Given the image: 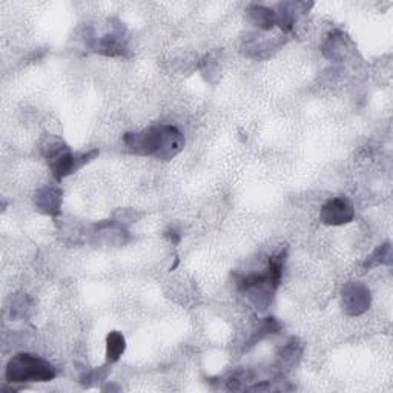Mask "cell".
<instances>
[{
	"label": "cell",
	"mask_w": 393,
	"mask_h": 393,
	"mask_svg": "<svg viewBox=\"0 0 393 393\" xmlns=\"http://www.w3.org/2000/svg\"><path fill=\"white\" fill-rule=\"evenodd\" d=\"M57 372L50 361L31 353H17L8 361L5 379L9 384L26 382H48L54 379Z\"/></svg>",
	"instance_id": "3957f363"
},
{
	"label": "cell",
	"mask_w": 393,
	"mask_h": 393,
	"mask_svg": "<svg viewBox=\"0 0 393 393\" xmlns=\"http://www.w3.org/2000/svg\"><path fill=\"white\" fill-rule=\"evenodd\" d=\"M286 260L287 247L280 249V251L269 258V266H267V269L264 272L249 274L238 278V289L246 294L247 300L260 312L267 311V308H269L274 301L275 292L281 281Z\"/></svg>",
	"instance_id": "7a4b0ae2"
},
{
	"label": "cell",
	"mask_w": 393,
	"mask_h": 393,
	"mask_svg": "<svg viewBox=\"0 0 393 393\" xmlns=\"http://www.w3.org/2000/svg\"><path fill=\"white\" fill-rule=\"evenodd\" d=\"M108 367L103 366V367H97L94 370H90V372H85L83 375L80 377V384L90 387V386H94L97 384V382L100 381H104L108 377Z\"/></svg>",
	"instance_id": "e0dca14e"
},
{
	"label": "cell",
	"mask_w": 393,
	"mask_h": 393,
	"mask_svg": "<svg viewBox=\"0 0 393 393\" xmlns=\"http://www.w3.org/2000/svg\"><path fill=\"white\" fill-rule=\"evenodd\" d=\"M313 4L306 2H283L275 9V25L281 28L283 33H291L298 18L309 11Z\"/></svg>",
	"instance_id": "52a82bcc"
},
{
	"label": "cell",
	"mask_w": 393,
	"mask_h": 393,
	"mask_svg": "<svg viewBox=\"0 0 393 393\" xmlns=\"http://www.w3.org/2000/svg\"><path fill=\"white\" fill-rule=\"evenodd\" d=\"M247 16L251 23L255 25L258 30L271 31L275 25V13L271 8H266L262 5H252L247 9Z\"/></svg>",
	"instance_id": "8fae6325"
},
{
	"label": "cell",
	"mask_w": 393,
	"mask_h": 393,
	"mask_svg": "<svg viewBox=\"0 0 393 393\" xmlns=\"http://www.w3.org/2000/svg\"><path fill=\"white\" fill-rule=\"evenodd\" d=\"M348 37L344 36L343 33H337L333 34V37L330 36L328 42H325L324 45V54L329 57V59H333V60H340L344 57V54H346L348 51Z\"/></svg>",
	"instance_id": "9a60e30c"
},
{
	"label": "cell",
	"mask_w": 393,
	"mask_h": 393,
	"mask_svg": "<svg viewBox=\"0 0 393 393\" xmlns=\"http://www.w3.org/2000/svg\"><path fill=\"white\" fill-rule=\"evenodd\" d=\"M320 218L328 226H343L350 223L355 218V209L350 200L344 197H337L324 203L320 212Z\"/></svg>",
	"instance_id": "8992f818"
},
{
	"label": "cell",
	"mask_w": 393,
	"mask_h": 393,
	"mask_svg": "<svg viewBox=\"0 0 393 393\" xmlns=\"http://www.w3.org/2000/svg\"><path fill=\"white\" fill-rule=\"evenodd\" d=\"M301 353H303V346H301V343L298 341V338H291L281 348L280 353L276 355V357H278V367H280V370H283V367L294 366V364L300 360Z\"/></svg>",
	"instance_id": "7c38bea8"
},
{
	"label": "cell",
	"mask_w": 393,
	"mask_h": 393,
	"mask_svg": "<svg viewBox=\"0 0 393 393\" xmlns=\"http://www.w3.org/2000/svg\"><path fill=\"white\" fill-rule=\"evenodd\" d=\"M94 50L103 55L117 57L123 55L124 51H126V42H124L123 34L120 31H112L95 41Z\"/></svg>",
	"instance_id": "9c48e42d"
},
{
	"label": "cell",
	"mask_w": 393,
	"mask_h": 393,
	"mask_svg": "<svg viewBox=\"0 0 393 393\" xmlns=\"http://www.w3.org/2000/svg\"><path fill=\"white\" fill-rule=\"evenodd\" d=\"M97 156H99V149L82 152V154H72L71 151L65 152V154H62L60 157L50 161L53 177L57 181H62L65 177L74 174V172H77L85 165H88V163Z\"/></svg>",
	"instance_id": "5b68a950"
},
{
	"label": "cell",
	"mask_w": 393,
	"mask_h": 393,
	"mask_svg": "<svg viewBox=\"0 0 393 393\" xmlns=\"http://www.w3.org/2000/svg\"><path fill=\"white\" fill-rule=\"evenodd\" d=\"M39 151L41 154L50 163L51 160L60 157L65 152H70V146L57 136H53V134H45L39 143Z\"/></svg>",
	"instance_id": "30bf717a"
},
{
	"label": "cell",
	"mask_w": 393,
	"mask_h": 393,
	"mask_svg": "<svg viewBox=\"0 0 393 393\" xmlns=\"http://www.w3.org/2000/svg\"><path fill=\"white\" fill-rule=\"evenodd\" d=\"M283 325L280 324V321H278L276 318H274V316H267V318H263L260 321V324H258V329L254 332V335L251 337V340L247 341V346H246V350L251 349L252 346H255V344L258 341H262L263 338L269 337V335H275L281 330Z\"/></svg>",
	"instance_id": "4fadbf2b"
},
{
	"label": "cell",
	"mask_w": 393,
	"mask_h": 393,
	"mask_svg": "<svg viewBox=\"0 0 393 393\" xmlns=\"http://www.w3.org/2000/svg\"><path fill=\"white\" fill-rule=\"evenodd\" d=\"M343 311L350 316H358L367 312L372 304V294L367 286L358 281H350L341 291Z\"/></svg>",
	"instance_id": "277c9868"
},
{
	"label": "cell",
	"mask_w": 393,
	"mask_h": 393,
	"mask_svg": "<svg viewBox=\"0 0 393 393\" xmlns=\"http://www.w3.org/2000/svg\"><path fill=\"white\" fill-rule=\"evenodd\" d=\"M124 350H126V340H124L123 333L117 330L109 332L107 337V362H117Z\"/></svg>",
	"instance_id": "5bb4252c"
},
{
	"label": "cell",
	"mask_w": 393,
	"mask_h": 393,
	"mask_svg": "<svg viewBox=\"0 0 393 393\" xmlns=\"http://www.w3.org/2000/svg\"><path fill=\"white\" fill-rule=\"evenodd\" d=\"M36 206L45 215H57L60 212L62 206V190L57 188H42L36 193L34 197Z\"/></svg>",
	"instance_id": "ba28073f"
},
{
	"label": "cell",
	"mask_w": 393,
	"mask_h": 393,
	"mask_svg": "<svg viewBox=\"0 0 393 393\" xmlns=\"http://www.w3.org/2000/svg\"><path fill=\"white\" fill-rule=\"evenodd\" d=\"M123 143L136 156L169 161L185 148V136L172 124H156L141 132H128Z\"/></svg>",
	"instance_id": "6da1fadb"
},
{
	"label": "cell",
	"mask_w": 393,
	"mask_h": 393,
	"mask_svg": "<svg viewBox=\"0 0 393 393\" xmlns=\"http://www.w3.org/2000/svg\"><path fill=\"white\" fill-rule=\"evenodd\" d=\"M382 264H386V266L392 264V246H390V243H384V244H381L379 247H377L375 251L372 252V255L367 257V260L364 262L362 267L367 271V269H373V267L382 266Z\"/></svg>",
	"instance_id": "2e32d148"
}]
</instances>
